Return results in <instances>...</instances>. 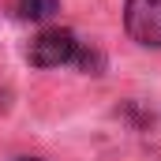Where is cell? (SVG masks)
Returning <instances> with one entry per match:
<instances>
[{"label":"cell","mask_w":161,"mask_h":161,"mask_svg":"<svg viewBox=\"0 0 161 161\" xmlns=\"http://www.w3.org/2000/svg\"><path fill=\"white\" fill-rule=\"evenodd\" d=\"M82 41L71 34V30H41L38 38L30 41V64L34 68H64V64H75Z\"/></svg>","instance_id":"6da1fadb"},{"label":"cell","mask_w":161,"mask_h":161,"mask_svg":"<svg viewBox=\"0 0 161 161\" xmlns=\"http://www.w3.org/2000/svg\"><path fill=\"white\" fill-rule=\"evenodd\" d=\"M124 26L139 45L161 49V0H127Z\"/></svg>","instance_id":"7a4b0ae2"},{"label":"cell","mask_w":161,"mask_h":161,"mask_svg":"<svg viewBox=\"0 0 161 161\" xmlns=\"http://www.w3.org/2000/svg\"><path fill=\"white\" fill-rule=\"evenodd\" d=\"M60 11V0H19V15L23 19H34V23H45Z\"/></svg>","instance_id":"3957f363"},{"label":"cell","mask_w":161,"mask_h":161,"mask_svg":"<svg viewBox=\"0 0 161 161\" xmlns=\"http://www.w3.org/2000/svg\"><path fill=\"white\" fill-rule=\"evenodd\" d=\"M23 161H41V158H23Z\"/></svg>","instance_id":"277c9868"}]
</instances>
